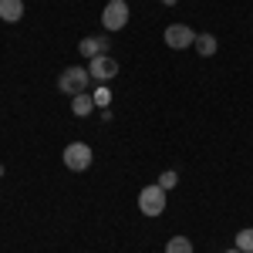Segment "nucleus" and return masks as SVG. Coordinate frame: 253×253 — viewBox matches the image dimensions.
Returning <instances> with one entry per match:
<instances>
[{"label":"nucleus","instance_id":"obj_1","mask_svg":"<svg viewBox=\"0 0 253 253\" xmlns=\"http://www.w3.org/2000/svg\"><path fill=\"white\" fill-rule=\"evenodd\" d=\"M64 169H71V172H84V169H91V145L88 142H71V145H64Z\"/></svg>","mask_w":253,"mask_h":253},{"label":"nucleus","instance_id":"obj_2","mask_svg":"<svg viewBox=\"0 0 253 253\" xmlns=\"http://www.w3.org/2000/svg\"><path fill=\"white\" fill-rule=\"evenodd\" d=\"M88 84H91V75H88V68H64L58 78V88L64 95H81V91H88Z\"/></svg>","mask_w":253,"mask_h":253},{"label":"nucleus","instance_id":"obj_3","mask_svg":"<svg viewBox=\"0 0 253 253\" xmlns=\"http://www.w3.org/2000/svg\"><path fill=\"white\" fill-rule=\"evenodd\" d=\"M128 17H132V10H128L125 0H108L105 10H101V24H105V31H122V27H128Z\"/></svg>","mask_w":253,"mask_h":253},{"label":"nucleus","instance_id":"obj_4","mask_svg":"<svg viewBox=\"0 0 253 253\" xmlns=\"http://www.w3.org/2000/svg\"><path fill=\"white\" fill-rule=\"evenodd\" d=\"M138 210L145 216H152V219L162 216V210H166V189H162L159 182L156 186H145V189L138 193Z\"/></svg>","mask_w":253,"mask_h":253},{"label":"nucleus","instance_id":"obj_5","mask_svg":"<svg viewBox=\"0 0 253 253\" xmlns=\"http://www.w3.org/2000/svg\"><path fill=\"white\" fill-rule=\"evenodd\" d=\"M162 38H166V44H169L172 51H186V47H193V44H196V31H193V27H186V24H169Z\"/></svg>","mask_w":253,"mask_h":253},{"label":"nucleus","instance_id":"obj_6","mask_svg":"<svg viewBox=\"0 0 253 253\" xmlns=\"http://www.w3.org/2000/svg\"><path fill=\"white\" fill-rule=\"evenodd\" d=\"M88 75L105 84V81H112L118 75V61L112 58V54H98V58H91V64H88Z\"/></svg>","mask_w":253,"mask_h":253},{"label":"nucleus","instance_id":"obj_7","mask_svg":"<svg viewBox=\"0 0 253 253\" xmlns=\"http://www.w3.org/2000/svg\"><path fill=\"white\" fill-rule=\"evenodd\" d=\"M105 47H108V38H81V44H78L81 58H88V61L105 54Z\"/></svg>","mask_w":253,"mask_h":253},{"label":"nucleus","instance_id":"obj_8","mask_svg":"<svg viewBox=\"0 0 253 253\" xmlns=\"http://www.w3.org/2000/svg\"><path fill=\"white\" fill-rule=\"evenodd\" d=\"M24 17V0H0V20L17 24Z\"/></svg>","mask_w":253,"mask_h":253},{"label":"nucleus","instance_id":"obj_9","mask_svg":"<svg viewBox=\"0 0 253 253\" xmlns=\"http://www.w3.org/2000/svg\"><path fill=\"white\" fill-rule=\"evenodd\" d=\"M91 108H95V98L88 95V91H81V95H75V98H71V112H75L78 118L91 115Z\"/></svg>","mask_w":253,"mask_h":253},{"label":"nucleus","instance_id":"obj_10","mask_svg":"<svg viewBox=\"0 0 253 253\" xmlns=\"http://www.w3.org/2000/svg\"><path fill=\"white\" fill-rule=\"evenodd\" d=\"M193 47L199 51V54H203V58H213V54H216V47H219V44H216V38H213V34H199Z\"/></svg>","mask_w":253,"mask_h":253},{"label":"nucleus","instance_id":"obj_11","mask_svg":"<svg viewBox=\"0 0 253 253\" xmlns=\"http://www.w3.org/2000/svg\"><path fill=\"white\" fill-rule=\"evenodd\" d=\"M166 253H193V240L189 236H169Z\"/></svg>","mask_w":253,"mask_h":253},{"label":"nucleus","instance_id":"obj_12","mask_svg":"<svg viewBox=\"0 0 253 253\" xmlns=\"http://www.w3.org/2000/svg\"><path fill=\"white\" fill-rule=\"evenodd\" d=\"M233 247H236V250H243V253H253V226H247V230L236 233Z\"/></svg>","mask_w":253,"mask_h":253},{"label":"nucleus","instance_id":"obj_13","mask_svg":"<svg viewBox=\"0 0 253 253\" xmlns=\"http://www.w3.org/2000/svg\"><path fill=\"white\" fill-rule=\"evenodd\" d=\"M175 182H179V175H175L172 169H169V172H162V175H159V186H162L166 193H169V189H175Z\"/></svg>","mask_w":253,"mask_h":253},{"label":"nucleus","instance_id":"obj_14","mask_svg":"<svg viewBox=\"0 0 253 253\" xmlns=\"http://www.w3.org/2000/svg\"><path fill=\"white\" fill-rule=\"evenodd\" d=\"M91 98H95V105H98V108H108V105H112V91H108V88H98V91H95Z\"/></svg>","mask_w":253,"mask_h":253},{"label":"nucleus","instance_id":"obj_15","mask_svg":"<svg viewBox=\"0 0 253 253\" xmlns=\"http://www.w3.org/2000/svg\"><path fill=\"white\" fill-rule=\"evenodd\" d=\"M159 3H166V7H175V0H159Z\"/></svg>","mask_w":253,"mask_h":253},{"label":"nucleus","instance_id":"obj_16","mask_svg":"<svg viewBox=\"0 0 253 253\" xmlns=\"http://www.w3.org/2000/svg\"><path fill=\"white\" fill-rule=\"evenodd\" d=\"M226 253H243V250H236V247H233V250H226Z\"/></svg>","mask_w":253,"mask_h":253},{"label":"nucleus","instance_id":"obj_17","mask_svg":"<svg viewBox=\"0 0 253 253\" xmlns=\"http://www.w3.org/2000/svg\"><path fill=\"white\" fill-rule=\"evenodd\" d=\"M0 175H3V166H0Z\"/></svg>","mask_w":253,"mask_h":253}]
</instances>
